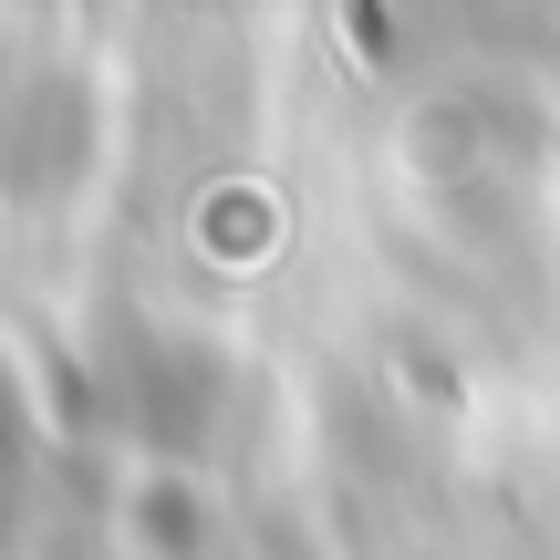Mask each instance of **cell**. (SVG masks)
<instances>
[{
	"instance_id": "1",
	"label": "cell",
	"mask_w": 560,
	"mask_h": 560,
	"mask_svg": "<svg viewBox=\"0 0 560 560\" xmlns=\"http://www.w3.org/2000/svg\"><path fill=\"white\" fill-rule=\"evenodd\" d=\"M21 436V405H11V384H0V446H11Z\"/></svg>"
}]
</instances>
